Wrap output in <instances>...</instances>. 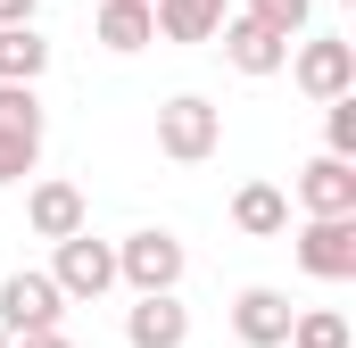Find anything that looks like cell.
Returning a JSON list of instances; mask_svg holds the SVG:
<instances>
[{
    "label": "cell",
    "instance_id": "1",
    "mask_svg": "<svg viewBox=\"0 0 356 348\" xmlns=\"http://www.w3.org/2000/svg\"><path fill=\"white\" fill-rule=\"evenodd\" d=\"M158 150H166L175 166L216 158V150H224V108H216V100H199V91H175V100L158 108Z\"/></svg>",
    "mask_w": 356,
    "mask_h": 348
},
{
    "label": "cell",
    "instance_id": "2",
    "mask_svg": "<svg viewBox=\"0 0 356 348\" xmlns=\"http://www.w3.org/2000/svg\"><path fill=\"white\" fill-rule=\"evenodd\" d=\"M42 133H50V116H42L33 84H0V182H25L42 166Z\"/></svg>",
    "mask_w": 356,
    "mask_h": 348
},
{
    "label": "cell",
    "instance_id": "3",
    "mask_svg": "<svg viewBox=\"0 0 356 348\" xmlns=\"http://www.w3.org/2000/svg\"><path fill=\"white\" fill-rule=\"evenodd\" d=\"M50 249H58V258H50V282L67 290V307L116 290V241H91V224H83V232H67V241H50Z\"/></svg>",
    "mask_w": 356,
    "mask_h": 348
},
{
    "label": "cell",
    "instance_id": "4",
    "mask_svg": "<svg viewBox=\"0 0 356 348\" xmlns=\"http://www.w3.org/2000/svg\"><path fill=\"white\" fill-rule=\"evenodd\" d=\"M282 67H290V84L323 108V100L356 91V42L348 33H315V42H298V58H282Z\"/></svg>",
    "mask_w": 356,
    "mask_h": 348
},
{
    "label": "cell",
    "instance_id": "5",
    "mask_svg": "<svg viewBox=\"0 0 356 348\" xmlns=\"http://www.w3.org/2000/svg\"><path fill=\"white\" fill-rule=\"evenodd\" d=\"M182 241L175 232H158V224H149V232H124V241H116V282H133V290H182Z\"/></svg>",
    "mask_w": 356,
    "mask_h": 348
},
{
    "label": "cell",
    "instance_id": "6",
    "mask_svg": "<svg viewBox=\"0 0 356 348\" xmlns=\"http://www.w3.org/2000/svg\"><path fill=\"white\" fill-rule=\"evenodd\" d=\"M0 324H8V340H17V332H50V324H67V290H58L50 274L17 265V274L0 282Z\"/></svg>",
    "mask_w": 356,
    "mask_h": 348
},
{
    "label": "cell",
    "instance_id": "7",
    "mask_svg": "<svg viewBox=\"0 0 356 348\" xmlns=\"http://www.w3.org/2000/svg\"><path fill=\"white\" fill-rule=\"evenodd\" d=\"M290 249L315 282H356V216H307Z\"/></svg>",
    "mask_w": 356,
    "mask_h": 348
},
{
    "label": "cell",
    "instance_id": "8",
    "mask_svg": "<svg viewBox=\"0 0 356 348\" xmlns=\"http://www.w3.org/2000/svg\"><path fill=\"white\" fill-rule=\"evenodd\" d=\"M216 42H224L232 75H249V84H266V75H282V58H290V33H273V25H257L249 8H232V17L216 25Z\"/></svg>",
    "mask_w": 356,
    "mask_h": 348
},
{
    "label": "cell",
    "instance_id": "9",
    "mask_svg": "<svg viewBox=\"0 0 356 348\" xmlns=\"http://www.w3.org/2000/svg\"><path fill=\"white\" fill-rule=\"evenodd\" d=\"M124 340H133V348H182V340H191V307H182L175 290H133Z\"/></svg>",
    "mask_w": 356,
    "mask_h": 348
},
{
    "label": "cell",
    "instance_id": "10",
    "mask_svg": "<svg viewBox=\"0 0 356 348\" xmlns=\"http://www.w3.org/2000/svg\"><path fill=\"white\" fill-rule=\"evenodd\" d=\"M290 315H298V307H290L273 282H249V290L232 299V332H241V348H282V340H290Z\"/></svg>",
    "mask_w": 356,
    "mask_h": 348
},
{
    "label": "cell",
    "instance_id": "11",
    "mask_svg": "<svg viewBox=\"0 0 356 348\" xmlns=\"http://www.w3.org/2000/svg\"><path fill=\"white\" fill-rule=\"evenodd\" d=\"M298 207L307 216H356V158H315V166H298Z\"/></svg>",
    "mask_w": 356,
    "mask_h": 348
},
{
    "label": "cell",
    "instance_id": "12",
    "mask_svg": "<svg viewBox=\"0 0 356 348\" xmlns=\"http://www.w3.org/2000/svg\"><path fill=\"white\" fill-rule=\"evenodd\" d=\"M25 224H33L42 241L83 232V224H91V216H83V191H75V182H33V191H25Z\"/></svg>",
    "mask_w": 356,
    "mask_h": 348
},
{
    "label": "cell",
    "instance_id": "13",
    "mask_svg": "<svg viewBox=\"0 0 356 348\" xmlns=\"http://www.w3.org/2000/svg\"><path fill=\"white\" fill-rule=\"evenodd\" d=\"M99 50H116V58H133V50H149L158 42V17H149V0H99Z\"/></svg>",
    "mask_w": 356,
    "mask_h": 348
},
{
    "label": "cell",
    "instance_id": "14",
    "mask_svg": "<svg viewBox=\"0 0 356 348\" xmlns=\"http://www.w3.org/2000/svg\"><path fill=\"white\" fill-rule=\"evenodd\" d=\"M166 42H216V25L232 17V0H149Z\"/></svg>",
    "mask_w": 356,
    "mask_h": 348
},
{
    "label": "cell",
    "instance_id": "15",
    "mask_svg": "<svg viewBox=\"0 0 356 348\" xmlns=\"http://www.w3.org/2000/svg\"><path fill=\"white\" fill-rule=\"evenodd\" d=\"M232 224H241L249 241H273V232H290V199H282L273 182H241V191H232Z\"/></svg>",
    "mask_w": 356,
    "mask_h": 348
},
{
    "label": "cell",
    "instance_id": "16",
    "mask_svg": "<svg viewBox=\"0 0 356 348\" xmlns=\"http://www.w3.org/2000/svg\"><path fill=\"white\" fill-rule=\"evenodd\" d=\"M50 75V42L33 25H0V84H42Z\"/></svg>",
    "mask_w": 356,
    "mask_h": 348
},
{
    "label": "cell",
    "instance_id": "17",
    "mask_svg": "<svg viewBox=\"0 0 356 348\" xmlns=\"http://www.w3.org/2000/svg\"><path fill=\"white\" fill-rule=\"evenodd\" d=\"M282 348H356V340H348V315L315 307V315H290V340Z\"/></svg>",
    "mask_w": 356,
    "mask_h": 348
},
{
    "label": "cell",
    "instance_id": "18",
    "mask_svg": "<svg viewBox=\"0 0 356 348\" xmlns=\"http://www.w3.org/2000/svg\"><path fill=\"white\" fill-rule=\"evenodd\" d=\"M323 150H332V158H356V91L323 100Z\"/></svg>",
    "mask_w": 356,
    "mask_h": 348
},
{
    "label": "cell",
    "instance_id": "19",
    "mask_svg": "<svg viewBox=\"0 0 356 348\" xmlns=\"http://www.w3.org/2000/svg\"><path fill=\"white\" fill-rule=\"evenodd\" d=\"M249 17H257V25H273V33H298V25L315 17V0H249Z\"/></svg>",
    "mask_w": 356,
    "mask_h": 348
},
{
    "label": "cell",
    "instance_id": "20",
    "mask_svg": "<svg viewBox=\"0 0 356 348\" xmlns=\"http://www.w3.org/2000/svg\"><path fill=\"white\" fill-rule=\"evenodd\" d=\"M42 17V0H0V25H33Z\"/></svg>",
    "mask_w": 356,
    "mask_h": 348
},
{
    "label": "cell",
    "instance_id": "21",
    "mask_svg": "<svg viewBox=\"0 0 356 348\" xmlns=\"http://www.w3.org/2000/svg\"><path fill=\"white\" fill-rule=\"evenodd\" d=\"M17 348H75V340H67V332L50 324V332H17Z\"/></svg>",
    "mask_w": 356,
    "mask_h": 348
},
{
    "label": "cell",
    "instance_id": "22",
    "mask_svg": "<svg viewBox=\"0 0 356 348\" xmlns=\"http://www.w3.org/2000/svg\"><path fill=\"white\" fill-rule=\"evenodd\" d=\"M0 348H17V340H8V324H0Z\"/></svg>",
    "mask_w": 356,
    "mask_h": 348
}]
</instances>
